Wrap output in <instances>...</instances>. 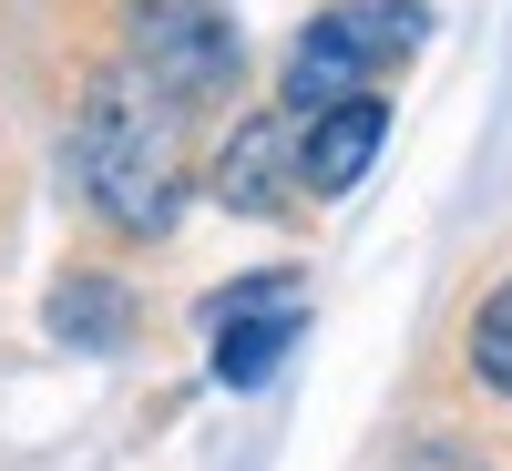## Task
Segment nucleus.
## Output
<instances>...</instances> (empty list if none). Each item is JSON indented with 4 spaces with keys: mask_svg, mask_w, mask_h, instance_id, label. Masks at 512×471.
<instances>
[{
    "mask_svg": "<svg viewBox=\"0 0 512 471\" xmlns=\"http://www.w3.org/2000/svg\"><path fill=\"white\" fill-rule=\"evenodd\" d=\"M72 164H82V195L103 205L123 236H164L185 205V113L154 72H103L82 93V123H72Z\"/></svg>",
    "mask_w": 512,
    "mask_h": 471,
    "instance_id": "f257e3e1",
    "label": "nucleus"
},
{
    "mask_svg": "<svg viewBox=\"0 0 512 471\" xmlns=\"http://www.w3.org/2000/svg\"><path fill=\"white\" fill-rule=\"evenodd\" d=\"M420 31H431L420 0H349V11L308 21V41L287 52V113L318 123V113H338V103H359L379 62L420 52Z\"/></svg>",
    "mask_w": 512,
    "mask_h": 471,
    "instance_id": "f03ea898",
    "label": "nucleus"
},
{
    "mask_svg": "<svg viewBox=\"0 0 512 471\" xmlns=\"http://www.w3.org/2000/svg\"><path fill=\"white\" fill-rule=\"evenodd\" d=\"M123 21H134V72H154L175 103L236 82V31L216 0H123Z\"/></svg>",
    "mask_w": 512,
    "mask_h": 471,
    "instance_id": "7ed1b4c3",
    "label": "nucleus"
},
{
    "mask_svg": "<svg viewBox=\"0 0 512 471\" xmlns=\"http://www.w3.org/2000/svg\"><path fill=\"white\" fill-rule=\"evenodd\" d=\"M205 328H216V379L226 390H256V379L308 338V287L297 277H246L226 297H205Z\"/></svg>",
    "mask_w": 512,
    "mask_h": 471,
    "instance_id": "20e7f679",
    "label": "nucleus"
},
{
    "mask_svg": "<svg viewBox=\"0 0 512 471\" xmlns=\"http://www.w3.org/2000/svg\"><path fill=\"white\" fill-rule=\"evenodd\" d=\"M379 134H390V103H379V93H359V103L318 113L308 134H297V185H308V195H349V185L369 175Z\"/></svg>",
    "mask_w": 512,
    "mask_h": 471,
    "instance_id": "39448f33",
    "label": "nucleus"
},
{
    "mask_svg": "<svg viewBox=\"0 0 512 471\" xmlns=\"http://www.w3.org/2000/svg\"><path fill=\"white\" fill-rule=\"evenodd\" d=\"M287 144H297V113H287V103L256 113V123H236V144H226V164H216V195L236 205V216H267V205H277V185H287Z\"/></svg>",
    "mask_w": 512,
    "mask_h": 471,
    "instance_id": "423d86ee",
    "label": "nucleus"
},
{
    "mask_svg": "<svg viewBox=\"0 0 512 471\" xmlns=\"http://www.w3.org/2000/svg\"><path fill=\"white\" fill-rule=\"evenodd\" d=\"M123 328H134V308H123V287L113 277H62L52 287V338L62 349H123Z\"/></svg>",
    "mask_w": 512,
    "mask_h": 471,
    "instance_id": "0eeeda50",
    "label": "nucleus"
},
{
    "mask_svg": "<svg viewBox=\"0 0 512 471\" xmlns=\"http://www.w3.org/2000/svg\"><path fill=\"white\" fill-rule=\"evenodd\" d=\"M472 379L512 400V287H492L482 308H472Z\"/></svg>",
    "mask_w": 512,
    "mask_h": 471,
    "instance_id": "6e6552de",
    "label": "nucleus"
}]
</instances>
